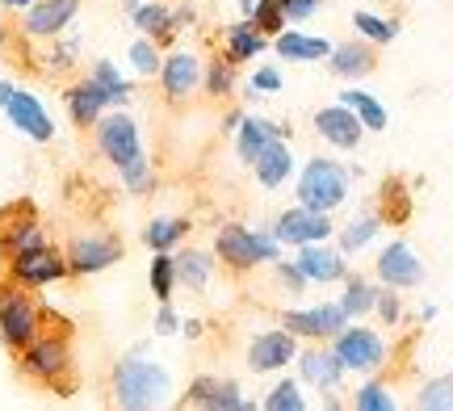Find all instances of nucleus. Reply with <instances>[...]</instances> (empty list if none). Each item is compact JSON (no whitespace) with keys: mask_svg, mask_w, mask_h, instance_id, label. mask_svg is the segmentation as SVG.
<instances>
[{"mask_svg":"<svg viewBox=\"0 0 453 411\" xmlns=\"http://www.w3.org/2000/svg\"><path fill=\"white\" fill-rule=\"evenodd\" d=\"M252 9H257V0H240V13L243 17H252Z\"/></svg>","mask_w":453,"mask_h":411,"instance_id":"6e6d98bb","label":"nucleus"},{"mask_svg":"<svg viewBox=\"0 0 453 411\" xmlns=\"http://www.w3.org/2000/svg\"><path fill=\"white\" fill-rule=\"evenodd\" d=\"M294 357H298V336L286 328H269L248 340L243 365H248L252 374H281V369H290Z\"/></svg>","mask_w":453,"mask_h":411,"instance_id":"9b49d317","label":"nucleus"},{"mask_svg":"<svg viewBox=\"0 0 453 411\" xmlns=\"http://www.w3.org/2000/svg\"><path fill=\"white\" fill-rule=\"evenodd\" d=\"M248 88H252L257 97H273V93H281V72H277L273 64H260L257 72H252Z\"/></svg>","mask_w":453,"mask_h":411,"instance_id":"49530a36","label":"nucleus"},{"mask_svg":"<svg viewBox=\"0 0 453 411\" xmlns=\"http://www.w3.org/2000/svg\"><path fill=\"white\" fill-rule=\"evenodd\" d=\"M113 403L127 411H151L173 403V374L160 362H147L143 345L113 365Z\"/></svg>","mask_w":453,"mask_h":411,"instance_id":"f257e3e1","label":"nucleus"},{"mask_svg":"<svg viewBox=\"0 0 453 411\" xmlns=\"http://www.w3.org/2000/svg\"><path fill=\"white\" fill-rule=\"evenodd\" d=\"M147 281H151L156 302H173V290H177V256L173 252H156L151 269H147Z\"/></svg>","mask_w":453,"mask_h":411,"instance_id":"c9c22d12","label":"nucleus"},{"mask_svg":"<svg viewBox=\"0 0 453 411\" xmlns=\"http://www.w3.org/2000/svg\"><path fill=\"white\" fill-rule=\"evenodd\" d=\"M9 93H13V84H9V80H0V105L9 101Z\"/></svg>","mask_w":453,"mask_h":411,"instance_id":"5fc2aeb1","label":"nucleus"},{"mask_svg":"<svg viewBox=\"0 0 453 411\" xmlns=\"http://www.w3.org/2000/svg\"><path fill=\"white\" fill-rule=\"evenodd\" d=\"M0 110H4V118H9L26 139H34V143H50V139H55V122H50L47 105L34 97V93H26V88L13 84V93H9V101H4Z\"/></svg>","mask_w":453,"mask_h":411,"instance_id":"f3484780","label":"nucleus"},{"mask_svg":"<svg viewBox=\"0 0 453 411\" xmlns=\"http://www.w3.org/2000/svg\"><path fill=\"white\" fill-rule=\"evenodd\" d=\"M420 319H424V323H433V319H437V307H433V302H428V307H420Z\"/></svg>","mask_w":453,"mask_h":411,"instance_id":"603ef678","label":"nucleus"},{"mask_svg":"<svg viewBox=\"0 0 453 411\" xmlns=\"http://www.w3.org/2000/svg\"><path fill=\"white\" fill-rule=\"evenodd\" d=\"M93 139H97V151L110 160L113 168H127L130 160L143 156V134H139V122L127 114V110H105V114L93 122Z\"/></svg>","mask_w":453,"mask_h":411,"instance_id":"423d86ee","label":"nucleus"},{"mask_svg":"<svg viewBox=\"0 0 453 411\" xmlns=\"http://www.w3.org/2000/svg\"><path fill=\"white\" fill-rule=\"evenodd\" d=\"M273 50L290 64H324L332 55V38H319V34H303V30H286L273 38Z\"/></svg>","mask_w":453,"mask_h":411,"instance_id":"393cba45","label":"nucleus"},{"mask_svg":"<svg viewBox=\"0 0 453 411\" xmlns=\"http://www.w3.org/2000/svg\"><path fill=\"white\" fill-rule=\"evenodd\" d=\"M416 407L420 411H453V378L424 382L420 395H416Z\"/></svg>","mask_w":453,"mask_h":411,"instance_id":"a19ab883","label":"nucleus"},{"mask_svg":"<svg viewBox=\"0 0 453 411\" xmlns=\"http://www.w3.org/2000/svg\"><path fill=\"white\" fill-rule=\"evenodd\" d=\"M294 264L303 269L307 285H336V281L349 278V256L340 247H332L327 240L294 247Z\"/></svg>","mask_w":453,"mask_h":411,"instance_id":"dca6fc26","label":"nucleus"},{"mask_svg":"<svg viewBox=\"0 0 453 411\" xmlns=\"http://www.w3.org/2000/svg\"><path fill=\"white\" fill-rule=\"evenodd\" d=\"M327 345H332V353L344 362L349 374H365V378H370V374H378V369L387 365V340L373 328H361V319H349Z\"/></svg>","mask_w":453,"mask_h":411,"instance_id":"20e7f679","label":"nucleus"},{"mask_svg":"<svg viewBox=\"0 0 453 411\" xmlns=\"http://www.w3.org/2000/svg\"><path fill=\"white\" fill-rule=\"evenodd\" d=\"M349 194H353V172L332 156H311L303 172H298V181H294V202L324 214L340 210L349 202Z\"/></svg>","mask_w":453,"mask_h":411,"instance_id":"7ed1b4c3","label":"nucleus"},{"mask_svg":"<svg viewBox=\"0 0 453 411\" xmlns=\"http://www.w3.org/2000/svg\"><path fill=\"white\" fill-rule=\"evenodd\" d=\"M373 278H378V285H390V290H416V285H424V261L407 240H390L373 261Z\"/></svg>","mask_w":453,"mask_h":411,"instance_id":"1a4fd4ad","label":"nucleus"},{"mask_svg":"<svg viewBox=\"0 0 453 411\" xmlns=\"http://www.w3.org/2000/svg\"><path fill=\"white\" fill-rule=\"evenodd\" d=\"M265 411H307V395H303V382L298 378H277L273 391L260 399Z\"/></svg>","mask_w":453,"mask_h":411,"instance_id":"e433bc0d","label":"nucleus"},{"mask_svg":"<svg viewBox=\"0 0 453 411\" xmlns=\"http://www.w3.org/2000/svg\"><path fill=\"white\" fill-rule=\"evenodd\" d=\"M21 369L30 378L47 382V386H59V378L72 369V345L64 336H34L30 345L21 348Z\"/></svg>","mask_w":453,"mask_h":411,"instance_id":"9d476101","label":"nucleus"},{"mask_svg":"<svg viewBox=\"0 0 453 411\" xmlns=\"http://www.w3.org/2000/svg\"><path fill=\"white\" fill-rule=\"evenodd\" d=\"M286 247L273 235V227H243V223H223L214 231V261L231 273H252L257 264H273Z\"/></svg>","mask_w":453,"mask_h":411,"instance_id":"f03ea898","label":"nucleus"},{"mask_svg":"<svg viewBox=\"0 0 453 411\" xmlns=\"http://www.w3.org/2000/svg\"><path fill=\"white\" fill-rule=\"evenodd\" d=\"M76 59H81V38H67V42H59V47H50L47 67L50 72H67Z\"/></svg>","mask_w":453,"mask_h":411,"instance_id":"de8ad7c7","label":"nucleus"},{"mask_svg":"<svg viewBox=\"0 0 453 411\" xmlns=\"http://www.w3.org/2000/svg\"><path fill=\"white\" fill-rule=\"evenodd\" d=\"M130 26H134L139 34H147V38H156V42H168V38L177 34L173 9H168V4H160V0H147V4H139V9L130 13Z\"/></svg>","mask_w":453,"mask_h":411,"instance_id":"c756f323","label":"nucleus"},{"mask_svg":"<svg viewBox=\"0 0 453 411\" xmlns=\"http://www.w3.org/2000/svg\"><path fill=\"white\" fill-rule=\"evenodd\" d=\"M214 269H219L214 252H202V247H185V252H177V285L194 290V294H202V290L211 285Z\"/></svg>","mask_w":453,"mask_h":411,"instance_id":"bb28decb","label":"nucleus"},{"mask_svg":"<svg viewBox=\"0 0 453 411\" xmlns=\"http://www.w3.org/2000/svg\"><path fill=\"white\" fill-rule=\"evenodd\" d=\"M185 407H202V411H252V403L243 399V386L235 378H214V374H202V378L189 382V391L180 399Z\"/></svg>","mask_w":453,"mask_h":411,"instance_id":"2eb2a0df","label":"nucleus"},{"mask_svg":"<svg viewBox=\"0 0 453 411\" xmlns=\"http://www.w3.org/2000/svg\"><path fill=\"white\" fill-rule=\"evenodd\" d=\"M273 235L281 240V247H303V244H319V240H332L336 235V223H332V214L324 210H311L303 202H294L286 210L273 218Z\"/></svg>","mask_w":453,"mask_h":411,"instance_id":"6e6552de","label":"nucleus"},{"mask_svg":"<svg viewBox=\"0 0 453 411\" xmlns=\"http://www.w3.org/2000/svg\"><path fill=\"white\" fill-rule=\"evenodd\" d=\"M0 4H4V9H30L34 0H0Z\"/></svg>","mask_w":453,"mask_h":411,"instance_id":"864d4df0","label":"nucleus"},{"mask_svg":"<svg viewBox=\"0 0 453 411\" xmlns=\"http://www.w3.org/2000/svg\"><path fill=\"white\" fill-rule=\"evenodd\" d=\"M47 244V231L38 218H26V223H13V227L0 231V252L4 256H17V252H30V247Z\"/></svg>","mask_w":453,"mask_h":411,"instance_id":"72a5a7b5","label":"nucleus"},{"mask_svg":"<svg viewBox=\"0 0 453 411\" xmlns=\"http://www.w3.org/2000/svg\"><path fill=\"white\" fill-rule=\"evenodd\" d=\"M294 151H290V139H273L269 148L260 151L257 160H252V172H257V185L260 189H281V185H290L294 177Z\"/></svg>","mask_w":453,"mask_h":411,"instance_id":"b1692460","label":"nucleus"},{"mask_svg":"<svg viewBox=\"0 0 453 411\" xmlns=\"http://www.w3.org/2000/svg\"><path fill=\"white\" fill-rule=\"evenodd\" d=\"M269 47H273V38H265L248 17H240V21L226 30V38H223V55L231 59V64H252V59H260Z\"/></svg>","mask_w":453,"mask_h":411,"instance_id":"a878e982","label":"nucleus"},{"mask_svg":"<svg viewBox=\"0 0 453 411\" xmlns=\"http://www.w3.org/2000/svg\"><path fill=\"white\" fill-rule=\"evenodd\" d=\"M382 227H387V223H382V214H378V210L357 214L353 223H344V227H340V252H344V256L365 252V247H370L373 240L382 235Z\"/></svg>","mask_w":453,"mask_h":411,"instance_id":"cd10ccee","label":"nucleus"},{"mask_svg":"<svg viewBox=\"0 0 453 411\" xmlns=\"http://www.w3.org/2000/svg\"><path fill=\"white\" fill-rule=\"evenodd\" d=\"M180 331V315L173 311V302H160L156 311V336H177Z\"/></svg>","mask_w":453,"mask_h":411,"instance_id":"8fccbe9b","label":"nucleus"},{"mask_svg":"<svg viewBox=\"0 0 453 411\" xmlns=\"http://www.w3.org/2000/svg\"><path fill=\"white\" fill-rule=\"evenodd\" d=\"M9 269H13V281L26 285V290H42V285H55V281L67 278V256L55 252L50 244L30 247V252H17L9 256Z\"/></svg>","mask_w":453,"mask_h":411,"instance_id":"f8f14e48","label":"nucleus"},{"mask_svg":"<svg viewBox=\"0 0 453 411\" xmlns=\"http://www.w3.org/2000/svg\"><path fill=\"white\" fill-rule=\"evenodd\" d=\"M248 21H252L265 38H277V34L286 30V17H281V4H277V0H257V9H252Z\"/></svg>","mask_w":453,"mask_h":411,"instance_id":"37998d69","label":"nucleus"},{"mask_svg":"<svg viewBox=\"0 0 453 411\" xmlns=\"http://www.w3.org/2000/svg\"><path fill=\"white\" fill-rule=\"evenodd\" d=\"M273 269H277V281H281L290 294H303V290H307V278H303V269H298L294 261H281V256H277Z\"/></svg>","mask_w":453,"mask_h":411,"instance_id":"09e8293b","label":"nucleus"},{"mask_svg":"<svg viewBox=\"0 0 453 411\" xmlns=\"http://www.w3.org/2000/svg\"><path fill=\"white\" fill-rule=\"evenodd\" d=\"M353 26H357V38H365V42H373V47H387V42H395V38H399V30H403L395 17H378V13H370V9H357Z\"/></svg>","mask_w":453,"mask_h":411,"instance_id":"f704fd0d","label":"nucleus"},{"mask_svg":"<svg viewBox=\"0 0 453 411\" xmlns=\"http://www.w3.org/2000/svg\"><path fill=\"white\" fill-rule=\"evenodd\" d=\"M315 134L324 139L327 148L357 151L361 139H365V126H361V118H357L344 101H336V105H324V110L315 114Z\"/></svg>","mask_w":453,"mask_h":411,"instance_id":"a211bd4d","label":"nucleus"},{"mask_svg":"<svg viewBox=\"0 0 453 411\" xmlns=\"http://www.w3.org/2000/svg\"><path fill=\"white\" fill-rule=\"evenodd\" d=\"M235 84H240V64H231L226 55H219V59H211V64L202 67V88H206V97H214V101L235 97Z\"/></svg>","mask_w":453,"mask_h":411,"instance_id":"2f4dec72","label":"nucleus"},{"mask_svg":"<svg viewBox=\"0 0 453 411\" xmlns=\"http://www.w3.org/2000/svg\"><path fill=\"white\" fill-rule=\"evenodd\" d=\"M373 315H378L387 328H399V323H403V298L395 294L390 285H382V290H378V302H373Z\"/></svg>","mask_w":453,"mask_h":411,"instance_id":"c03bdc74","label":"nucleus"},{"mask_svg":"<svg viewBox=\"0 0 453 411\" xmlns=\"http://www.w3.org/2000/svg\"><path fill=\"white\" fill-rule=\"evenodd\" d=\"M378 290H382V285H373L370 278H361V273H349V278H344V294H340L336 302L344 307V315H349V319H365V315H373Z\"/></svg>","mask_w":453,"mask_h":411,"instance_id":"7c9ffc66","label":"nucleus"},{"mask_svg":"<svg viewBox=\"0 0 453 411\" xmlns=\"http://www.w3.org/2000/svg\"><path fill=\"white\" fill-rule=\"evenodd\" d=\"M344 323H349V315H344L340 302H315V307H303V311L281 315V328L286 331H294L298 340H319V345H327Z\"/></svg>","mask_w":453,"mask_h":411,"instance_id":"ddd939ff","label":"nucleus"},{"mask_svg":"<svg viewBox=\"0 0 453 411\" xmlns=\"http://www.w3.org/2000/svg\"><path fill=\"white\" fill-rule=\"evenodd\" d=\"M122 172V185H127L134 198H143V194H151L156 189V172H151V160H147V151L139 156V160H130L127 168H118Z\"/></svg>","mask_w":453,"mask_h":411,"instance_id":"79ce46f5","label":"nucleus"},{"mask_svg":"<svg viewBox=\"0 0 453 411\" xmlns=\"http://www.w3.org/2000/svg\"><path fill=\"white\" fill-rule=\"evenodd\" d=\"M294 365H298V382H303V386H311V391H319V395H336L340 386H344V374H349V369H344V362L332 353V345H324V348H298Z\"/></svg>","mask_w":453,"mask_h":411,"instance_id":"4468645a","label":"nucleus"},{"mask_svg":"<svg viewBox=\"0 0 453 411\" xmlns=\"http://www.w3.org/2000/svg\"><path fill=\"white\" fill-rule=\"evenodd\" d=\"M160 42L156 38H147V34H139L134 42H130V67H134V76H143V80H151V76H160Z\"/></svg>","mask_w":453,"mask_h":411,"instance_id":"58836bf2","label":"nucleus"},{"mask_svg":"<svg viewBox=\"0 0 453 411\" xmlns=\"http://www.w3.org/2000/svg\"><path fill=\"white\" fill-rule=\"evenodd\" d=\"M76 13H81V0H34L30 9H26L21 30L30 34V38H59L72 26Z\"/></svg>","mask_w":453,"mask_h":411,"instance_id":"412c9836","label":"nucleus"},{"mask_svg":"<svg viewBox=\"0 0 453 411\" xmlns=\"http://www.w3.org/2000/svg\"><path fill=\"white\" fill-rule=\"evenodd\" d=\"M353 407H357V411H395V407H399V399L390 395L387 382H373V374H370V378L357 386Z\"/></svg>","mask_w":453,"mask_h":411,"instance_id":"ea45409f","label":"nucleus"},{"mask_svg":"<svg viewBox=\"0 0 453 411\" xmlns=\"http://www.w3.org/2000/svg\"><path fill=\"white\" fill-rule=\"evenodd\" d=\"M373 67H378V50L373 42L365 38H349V42H332V55H327V72L336 76V80H365Z\"/></svg>","mask_w":453,"mask_h":411,"instance_id":"aec40b11","label":"nucleus"},{"mask_svg":"<svg viewBox=\"0 0 453 411\" xmlns=\"http://www.w3.org/2000/svg\"><path fill=\"white\" fill-rule=\"evenodd\" d=\"M160 88L168 101H189L202 88V59L194 50H173L160 64Z\"/></svg>","mask_w":453,"mask_h":411,"instance_id":"6ab92c4d","label":"nucleus"},{"mask_svg":"<svg viewBox=\"0 0 453 411\" xmlns=\"http://www.w3.org/2000/svg\"><path fill=\"white\" fill-rule=\"evenodd\" d=\"M336 101H344V105H349V110H353L357 118H361V126H365V131H387L390 126V114H387V105H382V101L373 97V93H365V88H357V84H349V88H344V93H340Z\"/></svg>","mask_w":453,"mask_h":411,"instance_id":"c85d7f7f","label":"nucleus"},{"mask_svg":"<svg viewBox=\"0 0 453 411\" xmlns=\"http://www.w3.org/2000/svg\"><path fill=\"white\" fill-rule=\"evenodd\" d=\"M202 328H206L202 319H180V331H185L189 340H197V336H202Z\"/></svg>","mask_w":453,"mask_h":411,"instance_id":"3c124183","label":"nucleus"},{"mask_svg":"<svg viewBox=\"0 0 453 411\" xmlns=\"http://www.w3.org/2000/svg\"><path fill=\"white\" fill-rule=\"evenodd\" d=\"M189 235V218H173V214H160V218H151L143 227V244L151 252H173Z\"/></svg>","mask_w":453,"mask_h":411,"instance_id":"473e14b6","label":"nucleus"},{"mask_svg":"<svg viewBox=\"0 0 453 411\" xmlns=\"http://www.w3.org/2000/svg\"><path fill=\"white\" fill-rule=\"evenodd\" d=\"M64 101H67V114H72V122L81 126V131H88L93 122H97L105 110H113L110 105V93L101 88L93 76H84V80H76L72 88L64 93Z\"/></svg>","mask_w":453,"mask_h":411,"instance_id":"5701e85b","label":"nucleus"},{"mask_svg":"<svg viewBox=\"0 0 453 411\" xmlns=\"http://www.w3.org/2000/svg\"><path fill=\"white\" fill-rule=\"evenodd\" d=\"M281 4V17H286V26H307L315 13H324L327 0H277Z\"/></svg>","mask_w":453,"mask_h":411,"instance_id":"a18cd8bd","label":"nucleus"},{"mask_svg":"<svg viewBox=\"0 0 453 411\" xmlns=\"http://www.w3.org/2000/svg\"><path fill=\"white\" fill-rule=\"evenodd\" d=\"M122 252L127 244L110 235V231H88V235H76L72 244H67V273H76V278H93V273H105L113 264L122 261Z\"/></svg>","mask_w":453,"mask_h":411,"instance_id":"0eeeda50","label":"nucleus"},{"mask_svg":"<svg viewBox=\"0 0 453 411\" xmlns=\"http://www.w3.org/2000/svg\"><path fill=\"white\" fill-rule=\"evenodd\" d=\"M0 50H4V30H0Z\"/></svg>","mask_w":453,"mask_h":411,"instance_id":"4d7b16f0","label":"nucleus"},{"mask_svg":"<svg viewBox=\"0 0 453 411\" xmlns=\"http://www.w3.org/2000/svg\"><path fill=\"white\" fill-rule=\"evenodd\" d=\"M38 331H42V311L26 294V285L0 281V340L9 348H26Z\"/></svg>","mask_w":453,"mask_h":411,"instance_id":"39448f33","label":"nucleus"},{"mask_svg":"<svg viewBox=\"0 0 453 411\" xmlns=\"http://www.w3.org/2000/svg\"><path fill=\"white\" fill-rule=\"evenodd\" d=\"M286 134H290V126H281V122H273V118L243 114L240 126H235V156H240V164L252 168V160H257L260 151L269 148L273 139H286Z\"/></svg>","mask_w":453,"mask_h":411,"instance_id":"4be33fe9","label":"nucleus"},{"mask_svg":"<svg viewBox=\"0 0 453 411\" xmlns=\"http://www.w3.org/2000/svg\"><path fill=\"white\" fill-rule=\"evenodd\" d=\"M88 76H93V80H97L101 88L110 93V105H113V110H122V105H127V101H130V93H134V88H130V80H127V76H122V72H118V67L110 64V59H97Z\"/></svg>","mask_w":453,"mask_h":411,"instance_id":"4c0bfd02","label":"nucleus"}]
</instances>
